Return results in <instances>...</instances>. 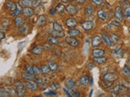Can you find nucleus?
Returning a JSON list of instances; mask_svg holds the SVG:
<instances>
[{
    "label": "nucleus",
    "mask_w": 130,
    "mask_h": 97,
    "mask_svg": "<svg viewBox=\"0 0 130 97\" xmlns=\"http://www.w3.org/2000/svg\"><path fill=\"white\" fill-rule=\"evenodd\" d=\"M126 89L123 85L121 83H117L116 85H115L114 87H111L109 89V91L111 93H120V92H123L124 91H126Z\"/></svg>",
    "instance_id": "obj_1"
},
{
    "label": "nucleus",
    "mask_w": 130,
    "mask_h": 97,
    "mask_svg": "<svg viewBox=\"0 0 130 97\" xmlns=\"http://www.w3.org/2000/svg\"><path fill=\"white\" fill-rule=\"evenodd\" d=\"M80 26L85 31H90L93 28V22L92 20H89V19L84 20V21L81 22Z\"/></svg>",
    "instance_id": "obj_2"
},
{
    "label": "nucleus",
    "mask_w": 130,
    "mask_h": 97,
    "mask_svg": "<svg viewBox=\"0 0 130 97\" xmlns=\"http://www.w3.org/2000/svg\"><path fill=\"white\" fill-rule=\"evenodd\" d=\"M24 84L27 89H29L31 91H36L38 90V83H37L35 81H32V80H26L25 82H24Z\"/></svg>",
    "instance_id": "obj_3"
},
{
    "label": "nucleus",
    "mask_w": 130,
    "mask_h": 97,
    "mask_svg": "<svg viewBox=\"0 0 130 97\" xmlns=\"http://www.w3.org/2000/svg\"><path fill=\"white\" fill-rule=\"evenodd\" d=\"M65 41L68 44H69L72 47H77L79 45V41L78 40L75 38V36H68V37L65 38Z\"/></svg>",
    "instance_id": "obj_4"
},
{
    "label": "nucleus",
    "mask_w": 130,
    "mask_h": 97,
    "mask_svg": "<svg viewBox=\"0 0 130 97\" xmlns=\"http://www.w3.org/2000/svg\"><path fill=\"white\" fill-rule=\"evenodd\" d=\"M26 87L24 86V84L20 85V86L15 87V91H16V95L19 97H23L26 94Z\"/></svg>",
    "instance_id": "obj_5"
},
{
    "label": "nucleus",
    "mask_w": 130,
    "mask_h": 97,
    "mask_svg": "<svg viewBox=\"0 0 130 97\" xmlns=\"http://www.w3.org/2000/svg\"><path fill=\"white\" fill-rule=\"evenodd\" d=\"M103 43V38H102V36H99V35H96L94 36L92 38V40H91V45L93 47H98L102 44Z\"/></svg>",
    "instance_id": "obj_6"
},
{
    "label": "nucleus",
    "mask_w": 130,
    "mask_h": 97,
    "mask_svg": "<svg viewBox=\"0 0 130 97\" xmlns=\"http://www.w3.org/2000/svg\"><path fill=\"white\" fill-rule=\"evenodd\" d=\"M118 75L116 73H107L103 75V80L108 81V82H113L116 79H117Z\"/></svg>",
    "instance_id": "obj_7"
},
{
    "label": "nucleus",
    "mask_w": 130,
    "mask_h": 97,
    "mask_svg": "<svg viewBox=\"0 0 130 97\" xmlns=\"http://www.w3.org/2000/svg\"><path fill=\"white\" fill-rule=\"evenodd\" d=\"M77 8L75 5H73L72 3H69L68 6H66V11L70 15H75L77 12Z\"/></svg>",
    "instance_id": "obj_8"
},
{
    "label": "nucleus",
    "mask_w": 130,
    "mask_h": 97,
    "mask_svg": "<svg viewBox=\"0 0 130 97\" xmlns=\"http://www.w3.org/2000/svg\"><path fill=\"white\" fill-rule=\"evenodd\" d=\"M21 13L25 17H29V16H31L34 14V9L30 7H24L22 9Z\"/></svg>",
    "instance_id": "obj_9"
},
{
    "label": "nucleus",
    "mask_w": 130,
    "mask_h": 97,
    "mask_svg": "<svg viewBox=\"0 0 130 97\" xmlns=\"http://www.w3.org/2000/svg\"><path fill=\"white\" fill-rule=\"evenodd\" d=\"M115 16H116V18L117 19V20H119L120 22H121L122 20H123L124 15H123V11H122V9H121L120 7H116Z\"/></svg>",
    "instance_id": "obj_10"
},
{
    "label": "nucleus",
    "mask_w": 130,
    "mask_h": 97,
    "mask_svg": "<svg viewBox=\"0 0 130 97\" xmlns=\"http://www.w3.org/2000/svg\"><path fill=\"white\" fill-rule=\"evenodd\" d=\"M92 56L93 58H98V57H103L105 55V51L102 48H93L92 50Z\"/></svg>",
    "instance_id": "obj_11"
},
{
    "label": "nucleus",
    "mask_w": 130,
    "mask_h": 97,
    "mask_svg": "<svg viewBox=\"0 0 130 97\" xmlns=\"http://www.w3.org/2000/svg\"><path fill=\"white\" fill-rule=\"evenodd\" d=\"M112 55L116 58H120L124 55V50L122 48H114L112 50Z\"/></svg>",
    "instance_id": "obj_12"
},
{
    "label": "nucleus",
    "mask_w": 130,
    "mask_h": 97,
    "mask_svg": "<svg viewBox=\"0 0 130 97\" xmlns=\"http://www.w3.org/2000/svg\"><path fill=\"white\" fill-rule=\"evenodd\" d=\"M97 15H98V18H99V19H101L102 21H105V20H107V12H106L103 9L98 11Z\"/></svg>",
    "instance_id": "obj_13"
},
{
    "label": "nucleus",
    "mask_w": 130,
    "mask_h": 97,
    "mask_svg": "<svg viewBox=\"0 0 130 97\" xmlns=\"http://www.w3.org/2000/svg\"><path fill=\"white\" fill-rule=\"evenodd\" d=\"M77 25V21L76 19L74 18H68L66 20V26L70 28H75Z\"/></svg>",
    "instance_id": "obj_14"
},
{
    "label": "nucleus",
    "mask_w": 130,
    "mask_h": 97,
    "mask_svg": "<svg viewBox=\"0 0 130 97\" xmlns=\"http://www.w3.org/2000/svg\"><path fill=\"white\" fill-rule=\"evenodd\" d=\"M101 36H102V38H103V41L105 42V44H107L108 47H111L113 45V43L111 42V38H110L109 36L105 33V32H103Z\"/></svg>",
    "instance_id": "obj_15"
},
{
    "label": "nucleus",
    "mask_w": 130,
    "mask_h": 97,
    "mask_svg": "<svg viewBox=\"0 0 130 97\" xmlns=\"http://www.w3.org/2000/svg\"><path fill=\"white\" fill-rule=\"evenodd\" d=\"M46 22V16L45 15H39V17L38 19L37 24H38V27H42L44 25Z\"/></svg>",
    "instance_id": "obj_16"
},
{
    "label": "nucleus",
    "mask_w": 130,
    "mask_h": 97,
    "mask_svg": "<svg viewBox=\"0 0 130 97\" xmlns=\"http://www.w3.org/2000/svg\"><path fill=\"white\" fill-rule=\"evenodd\" d=\"M22 9L23 8L21 7V5H20V3H17L16 4V9L15 10V11L11 12V16H12V17H16V16H18L20 12L22 11Z\"/></svg>",
    "instance_id": "obj_17"
},
{
    "label": "nucleus",
    "mask_w": 130,
    "mask_h": 97,
    "mask_svg": "<svg viewBox=\"0 0 130 97\" xmlns=\"http://www.w3.org/2000/svg\"><path fill=\"white\" fill-rule=\"evenodd\" d=\"M107 62V58L104 56L103 57H98V58H93V62L97 65H102Z\"/></svg>",
    "instance_id": "obj_18"
},
{
    "label": "nucleus",
    "mask_w": 130,
    "mask_h": 97,
    "mask_svg": "<svg viewBox=\"0 0 130 97\" xmlns=\"http://www.w3.org/2000/svg\"><path fill=\"white\" fill-rule=\"evenodd\" d=\"M47 41H48V43H50L51 44H59L60 42L59 38L56 37V36H49V37L47 38Z\"/></svg>",
    "instance_id": "obj_19"
},
{
    "label": "nucleus",
    "mask_w": 130,
    "mask_h": 97,
    "mask_svg": "<svg viewBox=\"0 0 130 97\" xmlns=\"http://www.w3.org/2000/svg\"><path fill=\"white\" fill-rule=\"evenodd\" d=\"M80 34V32L79 29H76V28H72V29H69L68 31V35L69 36H77Z\"/></svg>",
    "instance_id": "obj_20"
},
{
    "label": "nucleus",
    "mask_w": 130,
    "mask_h": 97,
    "mask_svg": "<svg viewBox=\"0 0 130 97\" xmlns=\"http://www.w3.org/2000/svg\"><path fill=\"white\" fill-rule=\"evenodd\" d=\"M42 48H43L42 46L37 45L31 50V53L34 55H40V54H42Z\"/></svg>",
    "instance_id": "obj_21"
},
{
    "label": "nucleus",
    "mask_w": 130,
    "mask_h": 97,
    "mask_svg": "<svg viewBox=\"0 0 130 97\" xmlns=\"http://www.w3.org/2000/svg\"><path fill=\"white\" fill-rule=\"evenodd\" d=\"M79 82L82 86H86V85L89 83V79L87 75H82L79 79Z\"/></svg>",
    "instance_id": "obj_22"
},
{
    "label": "nucleus",
    "mask_w": 130,
    "mask_h": 97,
    "mask_svg": "<svg viewBox=\"0 0 130 97\" xmlns=\"http://www.w3.org/2000/svg\"><path fill=\"white\" fill-rule=\"evenodd\" d=\"M75 87V83L73 81L72 79H68L66 81H65V87H67L68 89H71Z\"/></svg>",
    "instance_id": "obj_23"
},
{
    "label": "nucleus",
    "mask_w": 130,
    "mask_h": 97,
    "mask_svg": "<svg viewBox=\"0 0 130 97\" xmlns=\"http://www.w3.org/2000/svg\"><path fill=\"white\" fill-rule=\"evenodd\" d=\"M85 15H86L87 17H89V16L92 15L93 12V7L91 5H87L85 7Z\"/></svg>",
    "instance_id": "obj_24"
},
{
    "label": "nucleus",
    "mask_w": 130,
    "mask_h": 97,
    "mask_svg": "<svg viewBox=\"0 0 130 97\" xmlns=\"http://www.w3.org/2000/svg\"><path fill=\"white\" fill-rule=\"evenodd\" d=\"M55 9H56L57 13L62 14V13H63V12H64V11H66V7H65L63 4L59 3V4H58V5L56 6Z\"/></svg>",
    "instance_id": "obj_25"
},
{
    "label": "nucleus",
    "mask_w": 130,
    "mask_h": 97,
    "mask_svg": "<svg viewBox=\"0 0 130 97\" xmlns=\"http://www.w3.org/2000/svg\"><path fill=\"white\" fill-rule=\"evenodd\" d=\"M51 33L52 36H56V37H63V36H65V32L63 31H55V30H53Z\"/></svg>",
    "instance_id": "obj_26"
},
{
    "label": "nucleus",
    "mask_w": 130,
    "mask_h": 97,
    "mask_svg": "<svg viewBox=\"0 0 130 97\" xmlns=\"http://www.w3.org/2000/svg\"><path fill=\"white\" fill-rule=\"evenodd\" d=\"M14 23L16 27H20L23 24V18L21 16H16L14 19Z\"/></svg>",
    "instance_id": "obj_27"
},
{
    "label": "nucleus",
    "mask_w": 130,
    "mask_h": 97,
    "mask_svg": "<svg viewBox=\"0 0 130 97\" xmlns=\"http://www.w3.org/2000/svg\"><path fill=\"white\" fill-rule=\"evenodd\" d=\"M110 38H111V42L113 44H116L119 42V36L116 33H111L110 34Z\"/></svg>",
    "instance_id": "obj_28"
},
{
    "label": "nucleus",
    "mask_w": 130,
    "mask_h": 97,
    "mask_svg": "<svg viewBox=\"0 0 130 97\" xmlns=\"http://www.w3.org/2000/svg\"><path fill=\"white\" fill-rule=\"evenodd\" d=\"M16 4L17 3H15V2H8L6 3V6H7V7L9 8V10L11 12H13L16 9Z\"/></svg>",
    "instance_id": "obj_29"
},
{
    "label": "nucleus",
    "mask_w": 130,
    "mask_h": 97,
    "mask_svg": "<svg viewBox=\"0 0 130 97\" xmlns=\"http://www.w3.org/2000/svg\"><path fill=\"white\" fill-rule=\"evenodd\" d=\"M21 77L24 79V80H32L34 79V75H30L29 73H28V72H23L22 74H21Z\"/></svg>",
    "instance_id": "obj_30"
},
{
    "label": "nucleus",
    "mask_w": 130,
    "mask_h": 97,
    "mask_svg": "<svg viewBox=\"0 0 130 97\" xmlns=\"http://www.w3.org/2000/svg\"><path fill=\"white\" fill-rule=\"evenodd\" d=\"M68 91H69V93H70L71 96H72V97H79V96H80V92L77 90H76V89H74V87L71 88V89H68Z\"/></svg>",
    "instance_id": "obj_31"
},
{
    "label": "nucleus",
    "mask_w": 130,
    "mask_h": 97,
    "mask_svg": "<svg viewBox=\"0 0 130 97\" xmlns=\"http://www.w3.org/2000/svg\"><path fill=\"white\" fill-rule=\"evenodd\" d=\"M41 70H42V73L44 75H48L51 70L49 66H46V65H42V67H41Z\"/></svg>",
    "instance_id": "obj_32"
},
{
    "label": "nucleus",
    "mask_w": 130,
    "mask_h": 97,
    "mask_svg": "<svg viewBox=\"0 0 130 97\" xmlns=\"http://www.w3.org/2000/svg\"><path fill=\"white\" fill-rule=\"evenodd\" d=\"M24 69H25V71L28 72V73H29L30 75H35V72L34 70V68H32V66H31L30 65H28V64L25 65V66H24Z\"/></svg>",
    "instance_id": "obj_33"
},
{
    "label": "nucleus",
    "mask_w": 130,
    "mask_h": 97,
    "mask_svg": "<svg viewBox=\"0 0 130 97\" xmlns=\"http://www.w3.org/2000/svg\"><path fill=\"white\" fill-rule=\"evenodd\" d=\"M122 75L126 76V77H129L130 78V69L127 66H125L123 68V70H122Z\"/></svg>",
    "instance_id": "obj_34"
},
{
    "label": "nucleus",
    "mask_w": 130,
    "mask_h": 97,
    "mask_svg": "<svg viewBox=\"0 0 130 97\" xmlns=\"http://www.w3.org/2000/svg\"><path fill=\"white\" fill-rule=\"evenodd\" d=\"M11 95L9 94V92H8L6 88H1L0 89V96L1 97H9Z\"/></svg>",
    "instance_id": "obj_35"
},
{
    "label": "nucleus",
    "mask_w": 130,
    "mask_h": 97,
    "mask_svg": "<svg viewBox=\"0 0 130 97\" xmlns=\"http://www.w3.org/2000/svg\"><path fill=\"white\" fill-rule=\"evenodd\" d=\"M53 30L55 31H63V27L61 26V24H59V23L55 22L53 23Z\"/></svg>",
    "instance_id": "obj_36"
},
{
    "label": "nucleus",
    "mask_w": 130,
    "mask_h": 97,
    "mask_svg": "<svg viewBox=\"0 0 130 97\" xmlns=\"http://www.w3.org/2000/svg\"><path fill=\"white\" fill-rule=\"evenodd\" d=\"M48 66H49V67L51 68V70H52V71H55L57 69H58V65H57L55 62H49V63H48Z\"/></svg>",
    "instance_id": "obj_37"
},
{
    "label": "nucleus",
    "mask_w": 130,
    "mask_h": 97,
    "mask_svg": "<svg viewBox=\"0 0 130 97\" xmlns=\"http://www.w3.org/2000/svg\"><path fill=\"white\" fill-rule=\"evenodd\" d=\"M6 90L9 92V94L11 95H16V91H15V89H14L13 87H6Z\"/></svg>",
    "instance_id": "obj_38"
},
{
    "label": "nucleus",
    "mask_w": 130,
    "mask_h": 97,
    "mask_svg": "<svg viewBox=\"0 0 130 97\" xmlns=\"http://www.w3.org/2000/svg\"><path fill=\"white\" fill-rule=\"evenodd\" d=\"M43 95H45V96H57V94L55 92V91H53L51 89V91H45L43 93Z\"/></svg>",
    "instance_id": "obj_39"
},
{
    "label": "nucleus",
    "mask_w": 130,
    "mask_h": 97,
    "mask_svg": "<svg viewBox=\"0 0 130 97\" xmlns=\"http://www.w3.org/2000/svg\"><path fill=\"white\" fill-rule=\"evenodd\" d=\"M32 3H34L32 0H23L21 3L24 7H30L31 5H32Z\"/></svg>",
    "instance_id": "obj_40"
},
{
    "label": "nucleus",
    "mask_w": 130,
    "mask_h": 97,
    "mask_svg": "<svg viewBox=\"0 0 130 97\" xmlns=\"http://www.w3.org/2000/svg\"><path fill=\"white\" fill-rule=\"evenodd\" d=\"M124 17L127 18V19H130V6L126 7L124 9Z\"/></svg>",
    "instance_id": "obj_41"
},
{
    "label": "nucleus",
    "mask_w": 130,
    "mask_h": 97,
    "mask_svg": "<svg viewBox=\"0 0 130 97\" xmlns=\"http://www.w3.org/2000/svg\"><path fill=\"white\" fill-rule=\"evenodd\" d=\"M51 90H53V91H56L57 89H59V84L58 83H51Z\"/></svg>",
    "instance_id": "obj_42"
},
{
    "label": "nucleus",
    "mask_w": 130,
    "mask_h": 97,
    "mask_svg": "<svg viewBox=\"0 0 130 97\" xmlns=\"http://www.w3.org/2000/svg\"><path fill=\"white\" fill-rule=\"evenodd\" d=\"M120 83L123 85L126 89H130V82H128V81H125V80H122Z\"/></svg>",
    "instance_id": "obj_43"
},
{
    "label": "nucleus",
    "mask_w": 130,
    "mask_h": 97,
    "mask_svg": "<svg viewBox=\"0 0 130 97\" xmlns=\"http://www.w3.org/2000/svg\"><path fill=\"white\" fill-rule=\"evenodd\" d=\"M26 31H27V25L26 24H22L20 27V33H25Z\"/></svg>",
    "instance_id": "obj_44"
},
{
    "label": "nucleus",
    "mask_w": 130,
    "mask_h": 97,
    "mask_svg": "<svg viewBox=\"0 0 130 97\" xmlns=\"http://www.w3.org/2000/svg\"><path fill=\"white\" fill-rule=\"evenodd\" d=\"M109 70V66H105V67H102L101 68V75H104L105 74H107V71Z\"/></svg>",
    "instance_id": "obj_45"
},
{
    "label": "nucleus",
    "mask_w": 130,
    "mask_h": 97,
    "mask_svg": "<svg viewBox=\"0 0 130 97\" xmlns=\"http://www.w3.org/2000/svg\"><path fill=\"white\" fill-rule=\"evenodd\" d=\"M32 68H34V70L35 72L36 75H39L41 72H42V70H41V68H39L38 66H32Z\"/></svg>",
    "instance_id": "obj_46"
},
{
    "label": "nucleus",
    "mask_w": 130,
    "mask_h": 97,
    "mask_svg": "<svg viewBox=\"0 0 130 97\" xmlns=\"http://www.w3.org/2000/svg\"><path fill=\"white\" fill-rule=\"evenodd\" d=\"M34 80L35 81V82L38 83V84H39V85H41L42 83H43V80H42V79H41V78H39V77H34Z\"/></svg>",
    "instance_id": "obj_47"
},
{
    "label": "nucleus",
    "mask_w": 130,
    "mask_h": 97,
    "mask_svg": "<svg viewBox=\"0 0 130 97\" xmlns=\"http://www.w3.org/2000/svg\"><path fill=\"white\" fill-rule=\"evenodd\" d=\"M93 4H94L96 6H100L103 3V0H91Z\"/></svg>",
    "instance_id": "obj_48"
},
{
    "label": "nucleus",
    "mask_w": 130,
    "mask_h": 97,
    "mask_svg": "<svg viewBox=\"0 0 130 97\" xmlns=\"http://www.w3.org/2000/svg\"><path fill=\"white\" fill-rule=\"evenodd\" d=\"M51 44L50 43H46V44H43V48L44 50H51Z\"/></svg>",
    "instance_id": "obj_49"
},
{
    "label": "nucleus",
    "mask_w": 130,
    "mask_h": 97,
    "mask_svg": "<svg viewBox=\"0 0 130 97\" xmlns=\"http://www.w3.org/2000/svg\"><path fill=\"white\" fill-rule=\"evenodd\" d=\"M3 27H7L8 24H9V19H7V18H5V19H3Z\"/></svg>",
    "instance_id": "obj_50"
},
{
    "label": "nucleus",
    "mask_w": 130,
    "mask_h": 97,
    "mask_svg": "<svg viewBox=\"0 0 130 97\" xmlns=\"http://www.w3.org/2000/svg\"><path fill=\"white\" fill-rule=\"evenodd\" d=\"M56 9L55 8H54V7H51L50 10H49V14L50 15H55V13H56Z\"/></svg>",
    "instance_id": "obj_51"
},
{
    "label": "nucleus",
    "mask_w": 130,
    "mask_h": 97,
    "mask_svg": "<svg viewBox=\"0 0 130 97\" xmlns=\"http://www.w3.org/2000/svg\"><path fill=\"white\" fill-rule=\"evenodd\" d=\"M22 84H24V83L20 82V81H19V80H16V81H15V82L13 83V85H14L15 87L20 86V85H22Z\"/></svg>",
    "instance_id": "obj_52"
},
{
    "label": "nucleus",
    "mask_w": 130,
    "mask_h": 97,
    "mask_svg": "<svg viewBox=\"0 0 130 97\" xmlns=\"http://www.w3.org/2000/svg\"><path fill=\"white\" fill-rule=\"evenodd\" d=\"M94 66H95L94 62H89V63L88 64V66H87V67H88L89 70H91V69L94 68Z\"/></svg>",
    "instance_id": "obj_53"
},
{
    "label": "nucleus",
    "mask_w": 130,
    "mask_h": 97,
    "mask_svg": "<svg viewBox=\"0 0 130 97\" xmlns=\"http://www.w3.org/2000/svg\"><path fill=\"white\" fill-rule=\"evenodd\" d=\"M111 25H112V26H114V27H120V23L118 22V21H112L111 23Z\"/></svg>",
    "instance_id": "obj_54"
},
{
    "label": "nucleus",
    "mask_w": 130,
    "mask_h": 97,
    "mask_svg": "<svg viewBox=\"0 0 130 97\" xmlns=\"http://www.w3.org/2000/svg\"><path fill=\"white\" fill-rule=\"evenodd\" d=\"M42 86H41V90H44V89H46L47 88V84L46 83H42L41 84Z\"/></svg>",
    "instance_id": "obj_55"
},
{
    "label": "nucleus",
    "mask_w": 130,
    "mask_h": 97,
    "mask_svg": "<svg viewBox=\"0 0 130 97\" xmlns=\"http://www.w3.org/2000/svg\"><path fill=\"white\" fill-rule=\"evenodd\" d=\"M38 4H40V1H39V0H36V1H34V3H32V6L37 7V6L38 5Z\"/></svg>",
    "instance_id": "obj_56"
},
{
    "label": "nucleus",
    "mask_w": 130,
    "mask_h": 97,
    "mask_svg": "<svg viewBox=\"0 0 130 97\" xmlns=\"http://www.w3.org/2000/svg\"><path fill=\"white\" fill-rule=\"evenodd\" d=\"M86 0H76V3H80V4H82V3H84Z\"/></svg>",
    "instance_id": "obj_57"
},
{
    "label": "nucleus",
    "mask_w": 130,
    "mask_h": 97,
    "mask_svg": "<svg viewBox=\"0 0 130 97\" xmlns=\"http://www.w3.org/2000/svg\"><path fill=\"white\" fill-rule=\"evenodd\" d=\"M0 36H1V37H0V39H1V40H3L4 37H5V35H4V33H3V32H0Z\"/></svg>",
    "instance_id": "obj_58"
},
{
    "label": "nucleus",
    "mask_w": 130,
    "mask_h": 97,
    "mask_svg": "<svg viewBox=\"0 0 130 97\" xmlns=\"http://www.w3.org/2000/svg\"><path fill=\"white\" fill-rule=\"evenodd\" d=\"M89 84H90L91 86H92V85L93 84V77H91V78L89 79Z\"/></svg>",
    "instance_id": "obj_59"
},
{
    "label": "nucleus",
    "mask_w": 130,
    "mask_h": 97,
    "mask_svg": "<svg viewBox=\"0 0 130 97\" xmlns=\"http://www.w3.org/2000/svg\"><path fill=\"white\" fill-rule=\"evenodd\" d=\"M71 1H72V0H61V2H62V3H69V2H71Z\"/></svg>",
    "instance_id": "obj_60"
},
{
    "label": "nucleus",
    "mask_w": 130,
    "mask_h": 97,
    "mask_svg": "<svg viewBox=\"0 0 130 97\" xmlns=\"http://www.w3.org/2000/svg\"><path fill=\"white\" fill-rule=\"evenodd\" d=\"M120 96H121V97H123V96H125V97H129L130 95H125V94H123V95H120Z\"/></svg>",
    "instance_id": "obj_61"
},
{
    "label": "nucleus",
    "mask_w": 130,
    "mask_h": 97,
    "mask_svg": "<svg viewBox=\"0 0 130 97\" xmlns=\"http://www.w3.org/2000/svg\"><path fill=\"white\" fill-rule=\"evenodd\" d=\"M92 92H93V90H91V91H90V95H89V96H91V95H92Z\"/></svg>",
    "instance_id": "obj_62"
},
{
    "label": "nucleus",
    "mask_w": 130,
    "mask_h": 97,
    "mask_svg": "<svg viewBox=\"0 0 130 97\" xmlns=\"http://www.w3.org/2000/svg\"><path fill=\"white\" fill-rule=\"evenodd\" d=\"M20 1H23V0H20Z\"/></svg>",
    "instance_id": "obj_63"
},
{
    "label": "nucleus",
    "mask_w": 130,
    "mask_h": 97,
    "mask_svg": "<svg viewBox=\"0 0 130 97\" xmlns=\"http://www.w3.org/2000/svg\"><path fill=\"white\" fill-rule=\"evenodd\" d=\"M129 62H130V60H129Z\"/></svg>",
    "instance_id": "obj_64"
}]
</instances>
